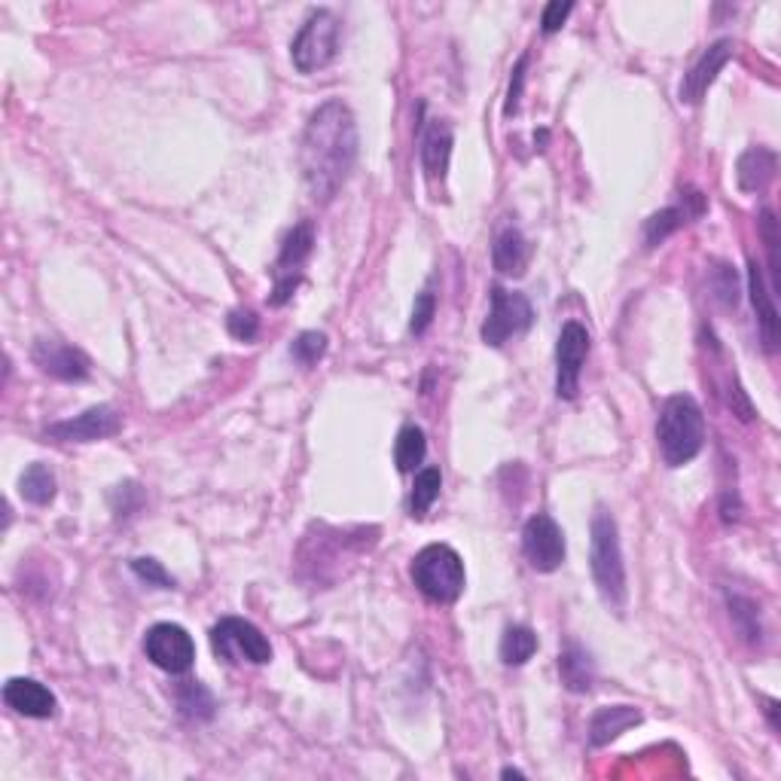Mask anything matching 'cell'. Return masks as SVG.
Here are the masks:
<instances>
[{
	"label": "cell",
	"mask_w": 781,
	"mask_h": 781,
	"mask_svg": "<svg viewBox=\"0 0 781 781\" xmlns=\"http://www.w3.org/2000/svg\"><path fill=\"white\" fill-rule=\"evenodd\" d=\"M439 488H443L439 467H422V471L415 474L413 495H409V516H413V520H425V513L434 507V501L439 497Z\"/></svg>",
	"instance_id": "d4e9b609"
},
{
	"label": "cell",
	"mask_w": 781,
	"mask_h": 781,
	"mask_svg": "<svg viewBox=\"0 0 781 781\" xmlns=\"http://www.w3.org/2000/svg\"><path fill=\"white\" fill-rule=\"evenodd\" d=\"M144 653L168 675H187L196 663V641L178 623H156L144 635Z\"/></svg>",
	"instance_id": "9c48e42d"
},
{
	"label": "cell",
	"mask_w": 781,
	"mask_h": 781,
	"mask_svg": "<svg viewBox=\"0 0 781 781\" xmlns=\"http://www.w3.org/2000/svg\"><path fill=\"white\" fill-rule=\"evenodd\" d=\"M590 569L592 581L599 586V595L607 611L623 614L626 611V565L620 550V528L607 510H599L590 525Z\"/></svg>",
	"instance_id": "7a4b0ae2"
},
{
	"label": "cell",
	"mask_w": 781,
	"mask_h": 781,
	"mask_svg": "<svg viewBox=\"0 0 781 781\" xmlns=\"http://www.w3.org/2000/svg\"><path fill=\"white\" fill-rule=\"evenodd\" d=\"M748 294H751V303H754V312H758V324H760V336H763V345L767 352H775L779 348V308H775V299H772V290L763 281V273L754 260L748 263Z\"/></svg>",
	"instance_id": "ac0fdd59"
},
{
	"label": "cell",
	"mask_w": 781,
	"mask_h": 781,
	"mask_svg": "<svg viewBox=\"0 0 781 781\" xmlns=\"http://www.w3.org/2000/svg\"><path fill=\"white\" fill-rule=\"evenodd\" d=\"M452 159V129L443 119H431L422 135V168L427 184H443Z\"/></svg>",
	"instance_id": "e0dca14e"
},
{
	"label": "cell",
	"mask_w": 781,
	"mask_h": 781,
	"mask_svg": "<svg viewBox=\"0 0 781 781\" xmlns=\"http://www.w3.org/2000/svg\"><path fill=\"white\" fill-rule=\"evenodd\" d=\"M3 702L10 705L12 711H19L24 718H34V721H47L56 714L59 702L52 696V690L43 686L34 678H12L3 686Z\"/></svg>",
	"instance_id": "2e32d148"
},
{
	"label": "cell",
	"mask_w": 781,
	"mask_h": 781,
	"mask_svg": "<svg viewBox=\"0 0 781 781\" xmlns=\"http://www.w3.org/2000/svg\"><path fill=\"white\" fill-rule=\"evenodd\" d=\"M434 315H437V294H434V290H422V294L415 296V308H413V320H409V330H413L415 336H422V333L431 327Z\"/></svg>",
	"instance_id": "1f68e13d"
},
{
	"label": "cell",
	"mask_w": 781,
	"mask_h": 781,
	"mask_svg": "<svg viewBox=\"0 0 781 781\" xmlns=\"http://www.w3.org/2000/svg\"><path fill=\"white\" fill-rule=\"evenodd\" d=\"M113 513H117V520H129L135 510L141 507V488H138V483H122V486H117V492H113Z\"/></svg>",
	"instance_id": "d6a6232c"
},
{
	"label": "cell",
	"mask_w": 781,
	"mask_h": 781,
	"mask_svg": "<svg viewBox=\"0 0 781 781\" xmlns=\"http://www.w3.org/2000/svg\"><path fill=\"white\" fill-rule=\"evenodd\" d=\"M656 439L669 467H684L696 458L705 446V415L690 394H675L663 403Z\"/></svg>",
	"instance_id": "3957f363"
},
{
	"label": "cell",
	"mask_w": 781,
	"mask_h": 781,
	"mask_svg": "<svg viewBox=\"0 0 781 781\" xmlns=\"http://www.w3.org/2000/svg\"><path fill=\"white\" fill-rule=\"evenodd\" d=\"M525 68H528V56H522L513 68V80H510V92H507V105H504V113L513 117L520 110V98H522V86H525Z\"/></svg>",
	"instance_id": "e575fe53"
},
{
	"label": "cell",
	"mask_w": 781,
	"mask_h": 781,
	"mask_svg": "<svg viewBox=\"0 0 781 781\" xmlns=\"http://www.w3.org/2000/svg\"><path fill=\"white\" fill-rule=\"evenodd\" d=\"M760 229H763V245H767V254H770V273H772V290H779V220L775 214L767 208L763 211V220H760Z\"/></svg>",
	"instance_id": "f546056e"
},
{
	"label": "cell",
	"mask_w": 781,
	"mask_h": 781,
	"mask_svg": "<svg viewBox=\"0 0 781 781\" xmlns=\"http://www.w3.org/2000/svg\"><path fill=\"white\" fill-rule=\"evenodd\" d=\"M409 574H413L415 590L422 592L427 602L452 604L464 592V562L446 544L425 546L413 558Z\"/></svg>",
	"instance_id": "277c9868"
},
{
	"label": "cell",
	"mask_w": 781,
	"mask_h": 781,
	"mask_svg": "<svg viewBox=\"0 0 781 781\" xmlns=\"http://www.w3.org/2000/svg\"><path fill=\"white\" fill-rule=\"evenodd\" d=\"M226 330H229V336L238 339V343H254L257 333H260V318H257V312H250V308H236V312H229V318H226Z\"/></svg>",
	"instance_id": "f1b7e54d"
},
{
	"label": "cell",
	"mask_w": 781,
	"mask_h": 781,
	"mask_svg": "<svg viewBox=\"0 0 781 781\" xmlns=\"http://www.w3.org/2000/svg\"><path fill=\"white\" fill-rule=\"evenodd\" d=\"M339 40H343V24L336 19V12L315 10L290 43L294 68L299 73H315L327 68L339 56Z\"/></svg>",
	"instance_id": "5b68a950"
},
{
	"label": "cell",
	"mask_w": 781,
	"mask_h": 781,
	"mask_svg": "<svg viewBox=\"0 0 781 781\" xmlns=\"http://www.w3.org/2000/svg\"><path fill=\"white\" fill-rule=\"evenodd\" d=\"M31 357L40 367V373H47L59 382H86L92 376V360L86 352L73 348L59 339H37L31 348Z\"/></svg>",
	"instance_id": "4fadbf2b"
},
{
	"label": "cell",
	"mask_w": 781,
	"mask_h": 781,
	"mask_svg": "<svg viewBox=\"0 0 781 781\" xmlns=\"http://www.w3.org/2000/svg\"><path fill=\"white\" fill-rule=\"evenodd\" d=\"M357 162V122L355 113L339 98L324 105L308 117L299 147V168L308 192L315 201H330L352 175Z\"/></svg>",
	"instance_id": "6da1fadb"
},
{
	"label": "cell",
	"mask_w": 781,
	"mask_h": 781,
	"mask_svg": "<svg viewBox=\"0 0 781 781\" xmlns=\"http://www.w3.org/2000/svg\"><path fill=\"white\" fill-rule=\"evenodd\" d=\"M501 775H504V779H510V775H516V779H525V772L510 770V767H507V770H504V772H501Z\"/></svg>",
	"instance_id": "8d00e7d4"
},
{
	"label": "cell",
	"mask_w": 781,
	"mask_h": 781,
	"mask_svg": "<svg viewBox=\"0 0 781 781\" xmlns=\"http://www.w3.org/2000/svg\"><path fill=\"white\" fill-rule=\"evenodd\" d=\"M427 458V439L425 431L418 425H406L397 434V443H394V464L401 474H415Z\"/></svg>",
	"instance_id": "603a6c76"
},
{
	"label": "cell",
	"mask_w": 781,
	"mask_h": 781,
	"mask_svg": "<svg viewBox=\"0 0 781 781\" xmlns=\"http://www.w3.org/2000/svg\"><path fill=\"white\" fill-rule=\"evenodd\" d=\"M211 647L217 653V660H224V663L266 665L273 660L269 639L254 623L241 620V616H224L211 629Z\"/></svg>",
	"instance_id": "8992f818"
},
{
	"label": "cell",
	"mask_w": 781,
	"mask_h": 781,
	"mask_svg": "<svg viewBox=\"0 0 781 781\" xmlns=\"http://www.w3.org/2000/svg\"><path fill=\"white\" fill-rule=\"evenodd\" d=\"M571 12H574V3H562V0L546 3L544 16H541V28H544V34H556L558 28L569 22Z\"/></svg>",
	"instance_id": "836d02e7"
},
{
	"label": "cell",
	"mask_w": 781,
	"mask_h": 781,
	"mask_svg": "<svg viewBox=\"0 0 781 781\" xmlns=\"http://www.w3.org/2000/svg\"><path fill=\"white\" fill-rule=\"evenodd\" d=\"M558 675H562V684L569 686L571 693H590L592 684H595V663L581 644H569L565 651L558 653Z\"/></svg>",
	"instance_id": "7402d4cb"
},
{
	"label": "cell",
	"mask_w": 781,
	"mask_h": 781,
	"mask_svg": "<svg viewBox=\"0 0 781 781\" xmlns=\"http://www.w3.org/2000/svg\"><path fill=\"white\" fill-rule=\"evenodd\" d=\"M528 260H532V245L525 241L516 226H504L492 245V263H495L497 273L520 278L528 269Z\"/></svg>",
	"instance_id": "d6986e66"
},
{
	"label": "cell",
	"mask_w": 781,
	"mask_h": 781,
	"mask_svg": "<svg viewBox=\"0 0 781 781\" xmlns=\"http://www.w3.org/2000/svg\"><path fill=\"white\" fill-rule=\"evenodd\" d=\"M178 705L192 721H211L214 709H217L211 690L205 684H199V681H184V684L178 686Z\"/></svg>",
	"instance_id": "4316f807"
},
{
	"label": "cell",
	"mask_w": 781,
	"mask_h": 781,
	"mask_svg": "<svg viewBox=\"0 0 781 781\" xmlns=\"http://www.w3.org/2000/svg\"><path fill=\"white\" fill-rule=\"evenodd\" d=\"M775 168H779V156L772 154V150H767V147H751V150H745V154L739 156V162H735L739 190H763V187L775 178Z\"/></svg>",
	"instance_id": "44dd1931"
},
{
	"label": "cell",
	"mask_w": 781,
	"mask_h": 781,
	"mask_svg": "<svg viewBox=\"0 0 781 781\" xmlns=\"http://www.w3.org/2000/svg\"><path fill=\"white\" fill-rule=\"evenodd\" d=\"M534 324V308L528 303V296L507 290V287L495 285L492 287V308H488V318L483 324V343L492 348L520 336Z\"/></svg>",
	"instance_id": "ba28073f"
},
{
	"label": "cell",
	"mask_w": 781,
	"mask_h": 781,
	"mask_svg": "<svg viewBox=\"0 0 781 781\" xmlns=\"http://www.w3.org/2000/svg\"><path fill=\"white\" fill-rule=\"evenodd\" d=\"M122 431V415L113 406H89L86 413L73 415L68 422H56L43 431V437L56 443H96V439L117 437Z\"/></svg>",
	"instance_id": "7c38bea8"
},
{
	"label": "cell",
	"mask_w": 781,
	"mask_h": 781,
	"mask_svg": "<svg viewBox=\"0 0 781 781\" xmlns=\"http://www.w3.org/2000/svg\"><path fill=\"white\" fill-rule=\"evenodd\" d=\"M586 355H590V330L581 320H569L556 343V394L562 401L577 397Z\"/></svg>",
	"instance_id": "8fae6325"
},
{
	"label": "cell",
	"mask_w": 781,
	"mask_h": 781,
	"mask_svg": "<svg viewBox=\"0 0 781 781\" xmlns=\"http://www.w3.org/2000/svg\"><path fill=\"white\" fill-rule=\"evenodd\" d=\"M702 214H705V196L696 190L681 192V201H678V205L656 211L651 220L644 224V245H647V248L663 245L665 238L672 236V233H678L681 226L690 224V220H696V217H702Z\"/></svg>",
	"instance_id": "9a60e30c"
},
{
	"label": "cell",
	"mask_w": 781,
	"mask_h": 781,
	"mask_svg": "<svg viewBox=\"0 0 781 781\" xmlns=\"http://www.w3.org/2000/svg\"><path fill=\"white\" fill-rule=\"evenodd\" d=\"M312 248H315V226H312V220H303V224H296L287 233L285 241H281V250H278L275 285L273 296H269L273 306H285L287 299L294 296V290L303 281V266L312 257Z\"/></svg>",
	"instance_id": "52a82bcc"
},
{
	"label": "cell",
	"mask_w": 781,
	"mask_h": 781,
	"mask_svg": "<svg viewBox=\"0 0 781 781\" xmlns=\"http://www.w3.org/2000/svg\"><path fill=\"white\" fill-rule=\"evenodd\" d=\"M324 355H327V336L318 330L299 333L294 343H290V357H294L303 369L318 367V360Z\"/></svg>",
	"instance_id": "83f0119b"
},
{
	"label": "cell",
	"mask_w": 781,
	"mask_h": 781,
	"mask_svg": "<svg viewBox=\"0 0 781 781\" xmlns=\"http://www.w3.org/2000/svg\"><path fill=\"white\" fill-rule=\"evenodd\" d=\"M522 553L528 558V565L541 574L562 569L565 562V532L553 516L537 513L525 522L522 528Z\"/></svg>",
	"instance_id": "30bf717a"
},
{
	"label": "cell",
	"mask_w": 781,
	"mask_h": 781,
	"mask_svg": "<svg viewBox=\"0 0 781 781\" xmlns=\"http://www.w3.org/2000/svg\"><path fill=\"white\" fill-rule=\"evenodd\" d=\"M639 723L641 711L632 709V705H607V709H599L590 721V745H611L614 739H620L626 730L639 726Z\"/></svg>",
	"instance_id": "ffe728a7"
},
{
	"label": "cell",
	"mask_w": 781,
	"mask_h": 781,
	"mask_svg": "<svg viewBox=\"0 0 781 781\" xmlns=\"http://www.w3.org/2000/svg\"><path fill=\"white\" fill-rule=\"evenodd\" d=\"M19 492L34 507L52 504V497H56V474L49 471V464H31L22 474V480H19Z\"/></svg>",
	"instance_id": "cb8c5ba5"
},
{
	"label": "cell",
	"mask_w": 781,
	"mask_h": 781,
	"mask_svg": "<svg viewBox=\"0 0 781 781\" xmlns=\"http://www.w3.org/2000/svg\"><path fill=\"white\" fill-rule=\"evenodd\" d=\"M537 653V635L528 626H510L501 639L504 665H525Z\"/></svg>",
	"instance_id": "484cf974"
},
{
	"label": "cell",
	"mask_w": 781,
	"mask_h": 781,
	"mask_svg": "<svg viewBox=\"0 0 781 781\" xmlns=\"http://www.w3.org/2000/svg\"><path fill=\"white\" fill-rule=\"evenodd\" d=\"M733 40L723 37V40L711 43V47L699 56V61L684 73V83H681V101H684V105H699L702 98L709 96L711 83H714L718 73L726 68V61L733 59Z\"/></svg>",
	"instance_id": "5bb4252c"
},
{
	"label": "cell",
	"mask_w": 781,
	"mask_h": 781,
	"mask_svg": "<svg viewBox=\"0 0 781 781\" xmlns=\"http://www.w3.org/2000/svg\"><path fill=\"white\" fill-rule=\"evenodd\" d=\"M131 571L141 577L147 586H159V590H175V577L168 574L156 558H131Z\"/></svg>",
	"instance_id": "4dcf8cb0"
},
{
	"label": "cell",
	"mask_w": 781,
	"mask_h": 781,
	"mask_svg": "<svg viewBox=\"0 0 781 781\" xmlns=\"http://www.w3.org/2000/svg\"><path fill=\"white\" fill-rule=\"evenodd\" d=\"M767 714H770V726L775 730V733H781L779 726V702L775 699H767Z\"/></svg>",
	"instance_id": "d590c367"
}]
</instances>
